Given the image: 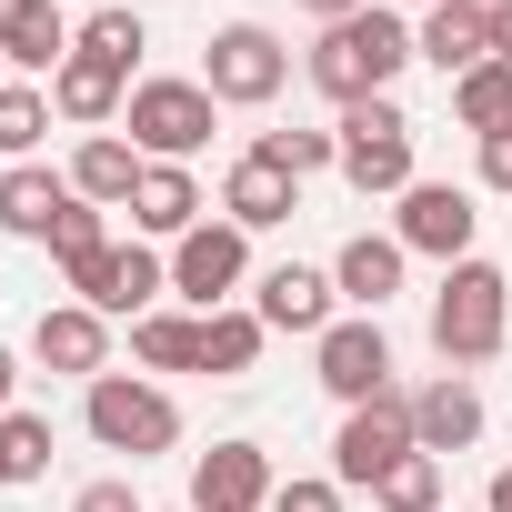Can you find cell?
<instances>
[{"mask_svg": "<svg viewBox=\"0 0 512 512\" xmlns=\"http://www.w3.org/2000/svg\"><path fill=\"white\" fill-rule=\"evenodd\" d=\"M0 61H21V71H61V61H71L61 0H0Z\"/></svg>", "mask_w": 512, "mask_h": 512, "instance_id": "obj_20", "label": "cell"}, {"mask_svg": "<svg viewBox=\"0 0 512 512\" xmlns=\"http://www.w3.org/2000/svg\"><path fill=\"white\" fill-rule=\"evenodd\" d=\"M482 191H512V131L482 141Z\"/></svg>", "mask_w": 512, "mask_h": 512, "instance_id": "obj_35", "label": "cell"}, {"mask_svg": "<svg viewBox=\"0 0 512 512\" xmlns=\"http://www.w3.org/2000/svg\"><path fill=\"white\" fill-rule=\"evenodd\" d=\"M372 502H382V512H442V462H432V452H402V462L372 482Z\"/></svg>", "mask_w": 512, "mask_h": 512, "instance_id": "obj_28", "label": "cell"}, {"mask_svg": "<svg viewBox=\"0 0 512 512\" xmlns=\"http://www.w3.org/2000/svg\"><path fill=\"white\" fill-rule=\"evenodd\" d=\"M131 352L151 372H201V312H141L131 322Z\"/></svg>", "mask_w": 512, "mask_h": 512, "instance_id": "obj_25", "label": "cell"}, {"mask_svg": "<svg viewBox=\"0 0 512 512\" xmlns=\"http://www.w3.org/2000/svg\"><path fill=\"white\" fill-rule=\"evenodd\" d=\"M71 512H141V502H131V482H81Z\"/></svg>", "mask_w": 512, "mask_h": 512, "instance_id": "obj_34", "label": "cell"}, {"mask_svg": "<svg viewBox=\"0 0 512 512\" xmlns=\"http://www.w3.org/2000/svg\"><path fill=\"white\" fill-rule=\"evenodd\" d=\"M492 61H512V0L492 11Z\"/></svg>", "mask_w": 512, "mask_h": 512, "instance_id": "obj_37", "label": "cell"}, {"mask_svg": "<svg viewBox=\"0 0 512 512\" xmlns=\"http://www.w3.org/2000/svg\"><path fill=\"white\" fill-rule=\"evenodd\" d=\"M312 21H352V11H372V0H302Z\"/></svg>", "mask_w": 512, "mask_h": 512, "instance_id": "obj_36", "label": "cell"}, {"mask_svg": "<svg viewBox=\"0 0 512 512\" xmlns=\"http://www.w3.org/2000/svg\"><path fill=\"white\" fill-rule=\"evenodd\" d=\"M332 131H342V181H352L362 201H372V191H392V201L412 191V121H402L392 91H382V101H352Z\"/></svg>", "mask_w": 512, "mask_h": 512, "instance_id": "obj_5", "label": "cell"}, {"mask_svg": "<svg viewBox=\"0 0 512 512\" xmlns=\"http://www.w3.org/2000/svg\"><path fill=\"white\" fill-rule=\"evenodd\" d=\"M412 51H422L442 81H462V71H482V61H492V11H472V0H432L422 31H412Z\"/></svg>", "mask_w": 512, "mask_h": 512, "instance_id": "obj_17", "label": "cell"}, {"mask_svg": "<svg viewBox=\"0 0 512 512\" xmlns=\"http://www.w3.org/2000/svg\"><path fill=\"white\" fill-rule=\"evenodd\" d=\"M71 51H91V61H111V71H121V81H131V61H141V51H151V31H141V11H91V21H81V41H71Z\"/></svg>", "mask_w": 512, "mask_h": 512, "instance_id": "obj_27", "label": "cell"}, {"mask_svg": "<svg viewBox=\"0 0 512 512\" xmlns=\"http://www.w3.org/2000/svg\"><path fill=\"white\" fill-rule=\"evenodd\" d=\"M71 201H81L71 171H41V161H11V171H0V231H11V241H51Z\"/></svg>", "mask_w": 512, "mask_h": 512, "instance_id": "obj_16", "label": "cell"}, {"mask_svg": "<svg viewBox=\"0 0 512 512\" xmlns=\"http://www.w3.org/2000/svg\"><path fill=\"white\" fill-rule=\"evenodd\" d=\"M272 452L262 442H211L191 462V512H272Z\"/></svg>", "mask_w": 512, "mask_h": 512, "instance_id": "obj_12", "label": "cell"}, {"mask_svg": "<svg viewBox=\"0 0 512 512\" xmlns=\"http://www.w3.org/2000/svg\"><path fill=\"white\" fill-rule=\"evenodd\" d=\"M181 512H191V502H181Z\"/></svg>", "mask_w": 512, "mask_h": 512, "instance_id": "obj_44", "label": "cell"}, {"mask_svg": "<svg viewBox=\"0 0 512 512\" xmlns=\"http://www.w3.org/2000/svg\"><path fill=\"white\" fill-rule=\"evenodd\" d=\"M402 452H422V442H412V392H382V402L342 412V432H332V482H342V492H372Z\"/></svg>", "mask_w": 512, "mask_h": 512, "instance_id": "obj_7", "label": "cell"}, {"mask_svg": "<svg viewBox=\"0 0 512 512\" xmlns=\"http://www.w3.org/2000/svg\"><path fill=\"white\" fill-rule=\"evenodd\" d=\"M402 61H422L412 51V31H402V11H382V0H372V11H352V21H322V41H312V91L322 101H382L392 81H402Z\"/></svg>", "mask_w": 512, "mask_h": 512, "instance_id": "obj_1", "label": "cell"}, {"mask_svg": "<svg viewBox=\"0 0 512 512\" xmlns=\"http://www.w3.org/2000/svg\"><path fill=\"white\" fill-rule=\"evenodd\" d=\"M121 101H131V81H121L111 61H91V51H71V61L51 71V111L81 121V131H91V121H121Z\"/></svg>", "mask_w": 512, "mask_h": 512, "instance_id": "obj_21", "label": "cell"}, {"mask_svg": "<svg viewBox=\"0 0 512 512\" xmlns=\"http://www.w3.org/2000/svg\"><path fill=\"white\" fill-rule=\"evenodd\" d=\"M51 251H61V272H71V262H91V251H101V201H71V211H61V231H51Z\"/></svg>", "mask_w": 512, "mask_h": 512, "instance_id": "obj_32", "label": "cell"}, {"mask_svg": "<svg viewBox=\"0 0 512 512\" xmlns=\"http://www.w3.org/2000/svg\"><path fill=\"white\" fill-rule=\"evenodd\" d=\"M11 382H21V362H11V342H0V412H11Z\"/></svg>", "mask_w": 512, "mask_h": 512, "instance_id": "obj_38", "label": "cell"}, {"mask_svg": "<svg viewBox=\"0 0 512 512\" xmlns=\"http://www.w3.org/2000/svg\"><path fill=\"white\" fill-rule=\"evenodd\" d=\"M0 492H11V442H0Z\"/></svg>", "mask_w": 512, "mask_h": 512, "instance_id": "obj_40", "label": "cell"}, {"mask_svg": "<svg viewBox=\"0 0 512 512\" xmlns=\"http://www.w3.org/2000/svg\"><path fill=\"white\" fill-rule=\"evenodd\" d=\"M41 141H51V91L11 81V91H0V151H11V161H31Z\"/></svg>", "mask_w": 512, "mask_h": 512, "instance_id": "obj_29", "label": "cell"}, {"mask_svg": "<svg viewBox=\"0 0 512 512\" xmlns=\"http://www.w3.org/2000/svg\"><path fill=\"white\" fill-rule=\"evenodd\" d=\"M472 11H502V0H472Z\"/></svg>", "mask_w": 512, "mask_h": 512, "instance_id": "obj_42", "label": "cell"}, {"mask_svg": "<svg viewBox=\"0 0 512 512\" xmlns=\"http://www.w3.org/2000/svg\"><path fill=\"white\" fill-rule=\"evenodd\" d=\"M312 372H322V392H332L342 412H362V402H382V392H392V342H382V322H372V312H352V322H332V332L312 342Z\"/></svg>", "mask_w": 512, "mask_h": 512, "instance_id": "obj_8", "label": "cell"}, {"mask_svg": "<svg viewBox=\"0 0 512 512\" xmlns=\"http://www.w3.org/2000/svg\"><path fill=\"white\" fill-rule=\"evenodd\" d=\"M502 342H512V282L492 262H452L442 292H432V352H442V372L452 362H492Z\"/></svg>", "mask_w": 512, "mask_h": 512, "instance_id": "obj_2", "label": "cell"}, {"mask_svg": "<svg viewBox=\"0 0 512 512\" xmlns=\"http://www.w3.org/2000/svg\"><path fill=\"white\" fill-rule=\"evenodd\" d=\"M251 151H262L272 171H292V181H312V171H332V161H342V131H262Z\"/></svg>", "mask_w": 512, "mask_h": 512, "instance_id": "obj_30", "label": "cell"}, {"mask_svg": "<svg viewBox=\"0 0 512 512\" xmlns=\"http://www.w3.org/2000/svg\"><path fill=\"white\" fill-rule=\"evenodd\" d=\"M272 512H342V482H312V472H292V482L272 492Z\"/></svg>", "mask_w": 512, "mask_h": 512, "instance_id": "obj_33", "label": "cell"}, {"mask_svg": "<svg viewBox=\"0 0 512 512\" xmlns=\"http://www.w3.org/2000/svg\"><path fill=\"white\" fill-rule=\"evenodd\" d=\"M282 81H292V51H282L262 21H221V31H211V61H201V91H211V101L262 111Z\"/></svg>", "mask_w": 512, "mask_h": 512, "instance_id": "obj_6", "label": "cell"}, {"mask_svg": "<svg viewBox=\"0 0 512 512\" xmlns=\"http://www.w3.org/2000/svg\"><path fill=\"white\" fill-rule=\"evenodd\" d=\"M402 262H412V251H402L392 231H352V241H342V262H332V292H342L352 312L382 322V302L402 292Z\"/></svg>", "mask_w": 512, "mask_h": 512, "instance_id": "obj_19", "label": "cell"}, {"mask_svg": "<svg viewBox=\"0 0 512 512\" xmlns=\"http://www.w3.org/2000/svg\"><path fill=\"white\" fill-rule=\"evenodd\" d=\"M0 442H11V482H41L51 472V422L41 412H0Z\"/></svg>", "mask_w": 512, "mask_h": 512, "instance_id": "obj_31", "label": "cell"}, {"mask_svg": "<svg viewBox=\"0 0 512 512\" xmlns=\"http://www.w3.org/2000/svg\"><path fill=\"white\" fill-rule=\"evenodd\" d=\"M0 71H11V61H0ZM0 91H11V81H0Z\"/></svg>", "mask_w": 512, "mask_h": 512, "instance_id": "obj_43", "label": "cell"}, {"mask_svg": "<svg viewBox=\"0 0 512 512\" xmlns=\"http://www.w3.org/2000/svg\"><path fill=\"white\" fill-rule=\"evenodd\" d=\"M161 282H171V262H151L141 241H101L91 262H71V292H81V302H91L101 322H141Z\"/></svg>", "mask_w": 512, "mask_h": 512, "instance_id": "obj_9", "label": "cell"}, {"mask_svg": "<svg viewBox=\"0 0 512 512\" xmlns=\"http://www.w3.org/2000/svg\"><path fill=\"white\" fill-rule=\"evenodd\" d=\"M241 272H251V231H241V221H201V231L171 241V292L201 302V312H221V292H231Z\"/></svg>", "mask_w": 512, "mask_h": 512, "instance_id": "obj_10", "label": "cell"}, {"mask_svg": "<svg viewBox=\"0 0 512 512\" xmlns=\"http://www.w3.org/2000/svg\"><path fill=\"white\" fill-rule=\"evenodd\" d=\"M452 121H462L472 141L512 131V61H482V71H462V81H452Z\"/></svg>", "mask_w": 512, "mask_h": 512, "instance_id": "obj_24", "label": "cell"}, {"mask_svg": "<svg viewBox=\"0 0 512 512\" xmlns=\"http://www.w3.org/2000/svg\"><path fill=\"white\" fill-rule=\"evenodd\" d=\"M412 442H422L432 462H452V452H472V442H482V392H472L462 372H442V382H422V392H412Z\"/></svg>", "mask_w": 512, "mask_h": 512, "instance_id": "obj_15", "label": "cell"}, {"mask_svg": "<svg viewBox=\"0 0 512 512\" xmlns=\"http://www.w3.org/2000/svg\"><path fill=\"white\" fill-rule=\"evenodd\" d=\"M492 512H512V462H502V472H492Z\"/></svg>", "mask_w": 512, "mask_h": 512, "instance_id": "obj_39", "label": "cell"}, {"mask_svg": "<svg viewBox=\"0 0 512 512\" xmlns=\"http://www.w3.org/2000/svg\"><path fill=\"white\" fill-rule=\"evenodd\" d=\"M292 211H302V181H292V171H272L262 151H241V161L221 171V221L272 231V221H292Z\"/></svg>", "mask_w": 512, "mask_h": 512, "instance_id": "obj_18", "label": "cell"}, {"mask_svg": "<svg viewBox=\"0 0 512 512\" xmlns=\"http://www.w3.org/2000/svg\"><path fill=\"white\" fill-rule=\"evenodd\" d=\"M472 221H482V211H472V191H462V181H412V191H402V231H392V241H402V251H432V262L452 272V262H472Z\"/></svg>", "mask_w": 512, "mask_h": 512, "instance_id": "obj_11", "label": "cell"}, {"mask_svg": "<svg viewBox=\"0 0 512 512\" xmlns=\"http://www.w3.org/2000/svg\"><path fill=\"white\" fill-rule=\"evenodd\" d=\"M251 362H262V312H201V372L231 382Z\"/></svg>", "mask_w": 512, "mask_h": 512, "instance_id": "obj_26", "label": "cell"}, {"mask_svg": "<svg viewBox=\"0 0 512 512\" xmlns=\"http://www.w3.org/2000/svg\"><path fill=\"white\" fill-rule=\"evenodd\" d=\"M31 362H41V372H71V382H101V372H111V322H101L91 302H61V312L31 322Z\"/></svg>", "mask_w": 512, "mask_h": 512, "instance_id": "obj_13", "label": "cell"}, {"mask_svg": "<svg viewBox=\"0 0 512 512\" xmlns=\"http://www.w3.org/2000/svg\"><path fill=\"white\" fill-rule=\"evenodd\" d=\"M131 221H141V231H161V241L201 231V181H191V161H151V171H141V191H131Z\"/></svg>", "mask_w": 512, "mask_h": 512, "instance_id": "obj_22", "label": "cell"}, {"mask_svg": "<svg viewBox=\"0 0 512 512\" xmlns=\"http://www.w3.org/2000/svg\"><path fill=\"white\" fill-rule=\"evenodd\" d=\"M332 302H342V292H332V272H312V262H272L262 292H251L262 332H312V342L332 332Z\"/></svg>", "mask_w": 512, "mask_h": 512, "instance_id": "obj_14", "label": "cell"}, {"mask_svg": "<svg viewBox=\"0 0 512 512\" xmlns=\"http://www.w3.org/2000/svg\"><path fill=\"white\" fill-rule=\"evenodd\" d=\"M81 412H91V442L101 452H131V462H151V452L181 442V402L161 382H141V372H101Z\"/></svg>", "mask_w": 512, "mask_h": 512, "instance_id": "obj_3", "label": "cell"}, {"mask_svg": "<svg viewBox=\"0 0 512 512\" xmlns=\"http://www.w3.org/2000/svg\"><path fill=\"white\" fill-rule=\"evenodd\" d=\"M382 11H432V0H382Z\"/></svg>", "mask_w": 512, "mask_h": 512, "instance_id": "obj_41", "label": "cell"}, {"mask_svg": "<svg viewBox=\"0 0 512 512\" xmlns=\"http://www.w3.org/2000/svg\"><path fill=\"white\" fill-rule=\"evenodd\" d=\"M211 121H221V101L201 81H131V101H121V131L141 161H191L211 141Z\"/></svg>", "mask_w": 512, "mask_h": 512, "instance_id": "obj_4", "label": "cell"}, {"mask_svg": "<svg viewBox=\"0 0 512 512\" xmlns=\"http://www.w3.org/2000/svg\"><path fill=\"white\" fill-rule=\"evenodd\" d=\"M141 171H151V161H141L121 131H91V141L71 151V191H81V201H131V191H141Z\"/></svg>", "mask_w": 512, "mask_h": 512, "instance_id": "obj_23", "label": "cell"}]
</instances>
